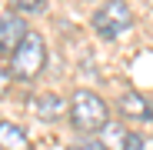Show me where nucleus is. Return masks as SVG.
Instances as JSON below:
<instances>
[{"mask_svg":"<svg viewBox=\"0 0 153 150\" xmlns=\"http://www.w3.org/2000/svg\"><path fill=\"white\" fill-rule=\"evenodd\" d=\"M70 123L80 134H100V130H107L110 127V107H107V100L93 93V90H73L70 97Z\"/></svg>","mask_w":153,"mask_h":150,"instance_id":"f257e3e1","label":"nucleus"},{"mask_svg":"<svg viewBox=\"0 0 153 150\" xmlns=\"http://www.w3.org/2000/svg\"><path fill=\"white\" fill-rule=\"evenodd\" d=\"M7 67L13 70V77L20 80H33L40 77V70L47 67V43L37 30H30L27 37H23V43L13 50V57L7 60Z\"/></svg>","mask_w":153,"mask_h":150,"instance_id":"f03ea898","label":"nucleus"},{"mask_svg":"<svg viewBox=\"0 0 153 150\" xmlns=\"http://www.w3.org/2000/svg\"><path fill=\"white\" fill-rule=\"evenodd\" d=\"M93 30H97V37H103V40H117L120 34H126L133 27V10L126 7V4H120V0H110V4H103V7H97L93 10Z\"/></svg>","mask_w":153,"mask_h":150,"instance_id":"7ed1b4c3","label":"nucleus"},{"mask_svg":"<svg viewBox=\"0 0 153 150\" xmlns=\"http://www.w3.org/2000/svg\"><path fill=\"white\" fill-rule=\"evenodd\" d=\"M27 34H30V27L23 23L20 13H4V17H0V47H4V57L7 60L13 57V50L23 43Z\"/></svg>","mask_w":153,"mask_h":150,"instance_id":"20e7f679","label":"nucleus"},{"mask_svg":"<svg viewBox=\"0 0 153 150\" xmlns=\"http://www.w3.org/2000/svg\"><path fill=\"white\" fill-rule=\"evenodd\" d=\"M30 110H33V117L37 120H57V117H63V110L70 113V107H67V100L60 97V93H40V97H30V104H27Z\"/></svg>","mask_w":153,"mask_h":150,"instance_id":"39448f33","label":"nucleus"},{"mask_svg":"<svg viewBox=\"0 0 153 150\" xmlns=\"http://www.w3.org/2000/svg\"><path fill=\"white\" fill-rule=\"evenodd\" d=\"M120 113L123 117H133V120H153V107H150V100L137 90H126L120 93Z\"/></svg>","mask_w":153,"mask_h":150,"instance_id":"423d86ee","label":"nucleus"},{"mask_svg":"<svg viewBox=\"0 0 153 150\" xmlns=\"http://www.w3.org/2000/svg\"><path fill=\"white\" fill-rule=\"evenodd\" d=\"M0 143H4V150H33V143L27 140L23 127H17V123H10V120L0 123Z\"/></svg>","mask_w":153,"mask_h":150,"instance_id":"0eeeda50","label":"nucleus"},{"mask_svg":"<svg viewBox=\"0 0 153 150\" xmlns=\"http://www.w3.org/2000/svg\"><path fill=\"white\" fill-rule=\"evenodd\" d=\"M103 134H107V150H123V147H126V137H130L120 123H110Z\"/></svg>","mask_w":153,"mask_h":150,"instance_id":"6e6552de","label":"nucleus"},{"mask_svg":"<svg viewBox=\"0 0 153 150\" xmlns=\"http://www.w3.org/2000/svg\"><path fill=\"white\" fill-rule=\"evenodd\" d=\"M70 150H107V143L97 140V137H83V140H76Z\"/></svg>","mask_w":153,"mask_h":150,"instance_id":"1a4fd4ad","label":"nucleus"},{"mask_svg":"<svg viewBox=\"0 0 153 150\" xmlns=\"http://www.w3.org/2000/svg\"><path fill=\"white\" fill-rule=\"evenodd\" d=\"M17 10L20 13H43V4H40V0H20Z\"/></svg>","mask_w":153,"mask_h":150,"instance_id":"9d476101","label":"nucleus"},{"mask_svg":"<svg viewBox=\"0 0 153 150\" xmlns=\"http://www.w3.org/2000/svg\"><path fill=\"white\" fill-rule=\"evenodd\" d=\"M123 150H146V143H143V137L140 134H130V137H126V147Z\"/></svg>","mask_w":153,"mask_h":150,"instance_id":"9b49d317","label":"nucleus"}]
</instances>
